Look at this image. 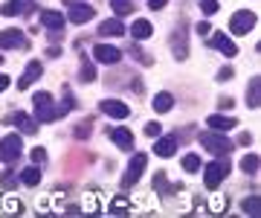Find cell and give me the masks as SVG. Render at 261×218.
Here are the masks:
<instances>
[{
    "label": "cell",
    "instance_id": "7402d4cb",
    "mask_svg": "<svg viewBox=\"0 0 261 218\" xmlns=\"http://www.w3.org/2000/svg\"><path fill=\"white\" fill-rule=\"evenodd\" d=\"M258 169H261L258 154H244V157H241V172H247V175H255Z\"/></svg>",
    "mask_w": 261,
    "mask_h": 218
},
{
    "label": "cell",
    "instance_id": "ac0fdd59",
    "mask_svg": "<svg viewBox=\"0 0 261 218\" xmlns=\"http://www.w3.org/2000/svg\"><path fill=\"white\" fill-rule=\"evenodd\" d=\"M41 23H44L47 29H53V32L64 29V18H61L58 12H53V9H44V12H41Z\"/></svg>",
    "mask_w": 261,
    "mask_h": 218
},
{
    "label": "cell",
    "instance_id": "4316f807",
    "mask_svg": "<svg viewBox=\"0 0 261 218\" xmlns=\"http://www.w3.org/2000/svg\"><path fill=\"white\" fill-rule=\"evenodd\" d=\"M111 6H113L116 15H130V12H134V3H130V0H111Z\"/></svg>",
    "mask_w": 261,
    "mask_h": 218
},
{
    "label": "cell",
    "instance_id": "d6986e66",
    "mask_svg": "<svg viewBox=\"0 0 261 218\" xmlns=\"http://www.w3.org/2000/svg\"><path fill=\"white\" fill-rule=\"evenodd\" d=\"M171 108H174V96H171V93L163 90V93L154 96V111H157V114H168Z\"/></svg>",
    "mask_w": 261,
    "mask_h": 218
},
{
    "label": "cell",
    "instance_id": "ffe728a7",
    "mask_svg": "<svg viewBox=\"0 0 261 218\" xmlns=\"http://www.w3.org/2000/svg\"><path fill=\"white\" fill-rule=\"evenodd\" d=\"M151 32H154V27H151L148 20H137L134 27H130V35L137 41H142V38H151Z\"/></svg>",
    "mask_w": 261,
    "mask_h": 218
},
{
    "label": "cell",
    "instance_id": "9a60e30c",
    "mask_svg": "<svg viewBox=\"0 0 261 218\" xmlns=\"http://www.w3.org/2000/svg\"><path fill=\"white\" fill-rule=\"evenodd\" d=\"M99 35H125V23H122L119 18H111V20H102L99 23Z\"/></svg>",
    "mask_w": 261,
    "mask_h": 218
},
{
    "label": "cell",
    "instance_id": "52a82bcc",
    "mask_svg": "<svg viewBox=\"0 0 261 218\" xmlns=\"http://www.w3.org/2000/svg\"><path fill=\"white\" fill-rule=\"evenodd\" d=\"M0 47L3 50H20V47H29V41L23 38L20 29H6V32H0Z\"/></svg>",
    "mask_w": 261,
    "mask_h": 218
},
{
    "label": "cell",
    "instance_id": "74e56055",
    "mask_svg": "<svg viewBox=\"0 0 261 218\" xmlns=\"http://www.w3.org/2000/svg\"><path fill=\"white\" fill-rule=\"evenodd\" d=\"M197 32H200V35H209V23H206V20L203 23H197Z\"/></svg>",
    "mask_w": 261,
    "mask_h": 218
},
{
    "label": "cell",
    "instance_id": "30bf717a",
    "mask_svg": "<svg viewBox=\"0 0 261 218\" xmlns=\"http://www.w3.org/2000/svg\"><path fill=\"white\" fill-rule=\"evenodd\" d=\"M41 73H44V67H41V61H29V67L23 70V76H20V82H18V87L20 90H27L32 82H38L41 79Z\"/></svg>",
    "mask_w": 261,
    "mask_h": 218
},
{
    "label": "cell",
    "instance_id": "d6a6232c",
    "mask_svg": "<svg viewBox=\"0 0 261 218\" xmlns=\"http://www.w3.org/2000/svg\"><path fill=\"white\" fill-rule=\"evenodd\" d=\"M75 137H79V140H87V137H90V123L79 125V128H75Z\"/></svg>",
    "mask_w": 261,
    "mask_h": 218
},
{
    "label": "cell",
    "instance_id": "3957f363",
    "mask_svg": "<svg viewBox=\"0 0 261 218\" xmlns=\"http://www.w3.org/2000/svg\"><path fill=\"white\" fill-rule=\"evenodd\" d=\"M20 154H23V142H20L18 134H9L0 140V160L3 163H15Z\"/></svg>",
    "mask_w": 261,
    "mask_h": 218
},
{
    "label": "cell",
    "instance_id": "1f68e13d",
    "mask_svg": "<svg viewBox=\"0 0 261 218\" xmlns=\"http://www.w3.org/2000/svg\"><path fill=\"white\" fill-rule=\"evenodd\" d=\"M200 9H203V15H215L218 12V0H200Z\"/></svg>",
    "mask_w": 261,
    "mask_h": 218
},
{
    "label": "cell",
    "instance_id": "6da1fadb",
    "mask_svg": "<svg viewBox=\"0 0 261 218\" xmlns=\"http://www.w3.org/2000/svg\"><path fill=\"white\" fill-rule=\"evenodd\" d=\"M200 146H203L206 152H212V154H229L235 149V142L232 140H226L224 134H218V131H203L200 134Z\"/></svg>",
    "mask_w": 261,
    "mask_h": 218
},
{
    "label": "cell",
    "instance_id": "2e32d148",
    "mask_svg": "<svg viewBox=\"0 0 261 218\" xmlns=\"http://www.w3.org/2000/svg\"><path fill=\"white\" fill-rule=\"evenodd\" d=\"M235 116H221V114H212L209 116V128H212V131H232L235 128Z\"/></svg>",
    "mask_w": 261,
    "mask_h": 218
},
{
    "label": "cell",
    "instance_id": "cb8c5ba5",
    "mask_svg": "<svg viewBox=\"0 0 261 218\" xmlns=\"http://www.w3.org/2000/svg\"><path fill=\"white\" fill-rule=\"evenodd\" d=\"M241 209L247 212V215H258V212H261V201L255 198V195H250V198L241 201Z\"/></svg>",
    "mask_w": 261,
    "mask_h": 218
},
{
    "label": "cell",
    "instance_id": "4dcf8cb0",
    "mask_svg": "<svg viewBox=\"0 0 261 218\" xmlns=\"http://www.w3.org/2000/svg\"><path fill=\"white\" fill-rule=\"evenodd\" d=\"M111 212H128V198H113Z\"/></svg>",
    "mask_w": 261,
    "mask_h": 218
},
{
    "label": "cell",
    "instance_id": "8992f818",
    "mask_svg": "<svg viewBox=\"0 0 261 218\" xmlns=\"http://www.w3.org/2000/svg\"><path fill=\"white\" fill-rule=\"evenodd\" d=\"M93 58H96V61H102V64H119L122 53H119V47H111V44H96V47H93Z\"/></svg>",
    "mask_w": 261,
    "mask_h": 218
},
{
    "label": "cell",
    "instance_id": "f1b7e54d",
    "mask_svg": "<svg viewBox=\"0 0 261 218\" xmlns=\"http://www.w3.org/2000/svg\"><path fill=\"white\" fill-rule=\"evenodd\" d=\"M93 79H96L93 61H84V67H82V82H93Z\"/></svg>",
    "mask_w": 261,
    "mask_h": 218
},
{
    "label": "cell",
    "instance_id": "44dd1931",
    "mask_svg": "<svg viewBox=\"0 0 261 218\" xmlns=\"http://www.w3.org/2000/svg\"><path fill=\"white\" fill-rule=\"evenodd\" d=\"M247 105H250L252 111L261 105V85H258V79H252V82H250V90H247Z\"/></svg>",
    "mask_w": 261,
    "mask_h": 218
},
{
    "label": "cell",
    "instance_id": "f546056e",
    "mask_svg": "<svg viewBox=\"0 0 261 218\" xmlns=\"http://www.w3.org/2000/svg\"><path fill=\"white\" fill-rule=\"evenodd\" d=\"M29 157H32V163H35V166H41V163H47V149H41V146H38V149H32V152H29Z\"/></svg>",
    "mask_w": 261,
    "mask_h": 218
},
{
    "label": "cell",
    "instance_id": "8d00e7d4",
    "mask_svg": "<svg viewBox=\"0 0 261 218\" xmlns=\"http://www.w3.org/2000/svg\"><path fill=\"white\" fill-rule=\"evenodd\" d=\"M6 87H9V76H6V73H3V76H0V93H3V90H6Z\"/></svg>",
    "mask_w": 261,
    "mask_h": 218
},
{
    "label": "cell",
    "instance_id": "83f0119b",
    "mask_svg": "<svg viewBox=\"0 0 261 218\" xmlns=\"http://www.w3.org/2000/svg\"><path fill=\"white\" fill-rule=\"evenodd\" d=\"M183 169H186V172H197V169H200V157H197V154H186V157H183Z\"/></svg>",
    "mask_w": 261,
    "mask_h": 218
},
{
    "label": "cell",
    "instance_id": "5bb4252c",
    "mask_svg": "<svg viewBox=\"0 0 261 218\" xmlns=\"http://www.w3.org/2000/svg\"><path fill=\"white\" fill-rule=\"evenodd\" d=\"M174 152H177V137H163L154 142V154H160V157H171Z\"/></svg>",
    "mask_w": 261,
    "mask_h": 218
},
{
    "label": "cell",
    "instance_id": "4fadbf2b",
    "mask_svg": "<svg viewBox=\"0 0 261 218\" xmlns=\"http://www.w3.org/2000/svg\"><path fill=\"white\" fill-rule=\"evenodd\" d=\"M111 140L116 142L119 149H125V152L134 149V134H130L128 128H111Z\"/></svg>",
    "mask_w": 261,
    "mask_h": 218
},
{
    "label": "cell",
    "instance_id": "836d02e7",
    "mask_svg": "<svg viewBox=\"0 0 261 218\" xmlns=\"http://www.w3.org/2000/svg\"><path fill=\"white\" fill-rule=\"evenodd\" d=\"M145 134H148V137H157V134H160V125H157V123H148V125H145Z\"/></svg>",
    "mask_w": 261,
    "mask_h": 218
},
{
    "label": "cell",
    "instance_id": "d590c367",
    "mask_svg": "<svg viewBox=\"0 0 261 218\" xmlns=\"http://www.w3.org/2000/svg\"><path fill=\"white\" fill-rule=\"evenodd\" d=\"M166 3H168V0H148V6H151V9H163Z\"/></svg>",
    "mask_w": 261,
    "mask_h": 218
},
{
    "label": "cell",
    "instance_id": "277c9868",
    "mask_svg": "<svg viewBox=\"0 0 261 218\" xmlns=\"http://www.w3.org/2000/svg\"><path fill=\"white\" fill-rule=\"evenodd\" d=\"M255 12H250V9H241V12H235L232 15V20H229V29H232L235 35H247L252 27H255Z\"/></svg>",
    "mask_w": 261,
    "mask_h": 218
},
{
    "label": "cell",
    "instance_id": "d4e9b609",
    "mask_svg": "<svg viewBox=\"0 0 261 218\" xmlns=\"http://www.w3.org/2000/svg\"><path fill=\"white\" fill-rule=\"evenodd\" d=\"M32 105H35V108H53V96H49L47 90H38V93L32 96Z\"/></svg>",
    "mask_w": 261,
    "mask_h": 218
},
{
    "label": "cell",
    "instance_id": "ba28073f",
    "mask_svg": "<svg viewBox=\"0 0 261 218\" xmlns=\"http://www.w3.org/2000/svg\"><path fill=\"white\" fill-rule=\"evenodd\" d=\"M99 108H102V114L113 116V119H128L130 116V108L125 102H119V99H105Z\"/></svg>",
    "mask_w": 261,
    "mask_h": 218
},
{
    "label": "cell",
    "instance_id": "603a6c76",
    "mask_svg": "<svg viewBox=\"0 0 261 218\" xmlns=\"http://www.w3.org/2000/svg\"><path fill=\"white\" fill-rule=\"evenodd\" d=\"M20 183H23V186H38V183H41V172H38L35 166H32V169H23L20 172Z\"/></svg>",
    "mask_w": 261,
    "mask_h": 218
},
{
    "label": "cell",
    "instance_id": "5b68a950",
    "mask_svg": "<svg viewBox=\"0 0 261 218\" xmlns=\"http://www.w3.org/2000/svg\"><path fill=\"white\" fill-rule=\"evenodd\" d=\"M145 166H148V157L145 154H134V160H130L128 172H125V186H134V183H140L142 172H145Z\"/></svg>",
    "mask_w": 261,
    "mask_h": 218
},
{
    "label": "cell",
    "instance_id": "8fae6325",
    "mask_svg": "<svg viewBox=\"0 0 261 218\" xmlns=\"http://www.w3.org/2000/svg\"><path fill=\"white\" fill-rule=\"evenodd\" d=\"M96 12H93V6H84V3H73L70 6V15L67 18L73 20V23H87V20L93 18Z\"/></svg>",
    "mask_w": 261,
    "mask_h": 218
},
{
    "label": "cell",
    "instance_id": "7a4b0ae2",
    "mask_svg": "<svg viewBox=\"0 0 261 218\" xmlns=\"http://www.w3.org/2000/svg\"><path fill=\"white\" fill-rule=\"evenodd\" d=\"M206 189H218V186H221V180L226 178V175H229V160H226V157H221V160H215V163H209V166H206Z\"/></svg>",
    "mask_w": 261,
    "mask_h": 218
},
{
    "label": "cell",
    "instance_id": "f35d334b",
    "mask_svg": "<svg viewBox=\"0 0 261 218\" xmlns=\"http://www.w3.org/2000/svg\"><path fill=\"white\" fill-rule=\"evenodd\" d=\"M64 3H67V6H73V3H75V0H64Z\"/></svg>",
    "mask_w": 261,
    "mask_h": 218
},
{
    "label": "cell",
    "instance_id": "ab89813d",
    "mask_svg": "<svg viewBox=\"0 0 261 218\" xmlns=\"http://www.w3.org/2000/svg\"><path fill=\"white\" fill-rule=\"evenodd\" d=\"M0 64H3V56H0Z\"/></svg>",
    "mask_w": 261,
    "mask_h": 218
},
{
    "label": "cell",
    "instance_id": "7c38bea8",
    "mask_svg": "<svg viewBox=\"0 0 261 218\" xmlns=\"http://www.w3.org/2000/svg\"><path fill=\"white\" fill-rule=\"evenodd\" d=\"M171 50H174V58H177V61H186V58H189L186 32H183V29H177V32L171 35Z\"/></svg>",
    "mask_w": 261,
    "mask_h": 218
},
{
    "label": "cell",
    "instance_id": "e0dca14e",
    "mask_svg": "<svg viewBox=\"0 0 261 218\" xmlns=\"http://www.w3.org/2000/svg\"><path fill=\"white\" fill-rule=\"evenodd\" d=\"M9 123H15L23 134H38V123L32 119V116H27V114H12Z\"/></svg>",
    "mask_w": 261,
    "mask_h": 218
},
{
    "label": "cell",
    "instance_id": "484cf974",
    "mask_svg": "<svg viewBox=\"0 0 261 218\" xmlns=\"http://www.w3.org/2000/svg\"><path fill=\"white\" fill-rule=\"evenodd\" d=\"M27 9V0H9V3H6V6H3V15H18V12H23Z\"/></svg>",
    "mask_w": 261,
    "mask_h": 218
},
{
    "label": "cell",
    "instance_id": "e575fe53",
    "mask_svg": "<svg viewBox=\"0 0 261 218\" xmlns=\"http://www.w3.org/2000/svg\"><path fill=\"white\" fill-rule=\"evenodd\" d=\"M6 209H9V212H20V204H18V198H9V201H6Z\"/></svg>",
    "mask_w": 261,
    "mask_h": 218
},
{
    "label": "cell",
    "instance_id": "9c48e42d",
    "mask_svg": "<svg viewBox=\"0 0 261 218\" xmlns=\"http://www.w3.org/2000/svg\"><path fill=\"white\" fill-rule=\"evenodd\" d=\"M209 44H212L215 50H221V53H224L226 58H235V56H238V47H235L232 41L226 38L224 32H215L212 38H209Z\"/></svg>",
    "mask_w": 261,
    "mask_h": 218
}]
</instances>
